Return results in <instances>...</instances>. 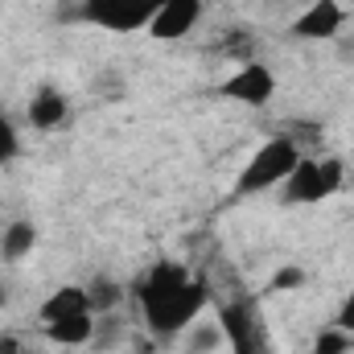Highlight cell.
Here are the masks:
<instances>
[{
    "label": "cell",
    "instance_id": "obj_1",
    "mask_svg": "<svg viewBox=\"0 0 354 354\" xmlns=\"http://www.w3.org/2000/svg\"><path fill=\"white\" fill-rule=\"evenodd\" d=\"M136 297H140L145 326L157 338H177V334H185L202 317V309L210 301V284L202 276H194L185 264L165 260V264L149 268L140 276Z\"/></svg>",
    "mask_w": 354,
    "mask_h": 354
},
{
    "label": "cell",
    "instance_id": "obj_2",
    "mask_svg": "<svg viewBox=\"0 0 354 354\" xmlns=\"http://www.w3.org/2000/svg\"><path fill=\"white\" fill-rule=\"evenodd\" d=\"M297 161H301L297 140L272 136V140H264V145L256 149V157L243 165V174L235 181V194H239V198H252V194H264L272 185H284V177L297 169Z\"/></svg>",
    "mask_w": 354,
    "mask_h": 354
},
{
    "label": "cell",
    "instance_id": "obj_3",
    "mask_svg": "<svg viewBox=\"0 0 354 354\" xmlns=\"http://www.w3.org/2000/svg\"><path fill=\"white\" fill-rule=\"evenodd\" d=\"M218 326L227 334L231 354H276L272 334H268V322L256 301H231V305H223L218 309Z\"/></svg>",
    "mask_w": 354,
    "mask_h": 354
},
{
    "label": "cell",
    "instance_id": "obj_4",
    "mask_svg": "<svg viewBox=\"0 0 354 354\" xmlns=\"http://www.w3.org/2000/svg\"><path fill=\"white\" fill-rule=\"evenodd\" d=\"M342 189V161H313L301 157L297 169L284 177V202L288 206H313Z\"/></svg>",
    "mask_w": 354,
    "mask_h": 354
},
{
    "label": "cell",
    "instance_id": "obj_5",
    "mask_svg": "<svg viewBox=\"0 0 354 354\" xmlns=\"http://www.w3.org/2000/svg\"><path fill=\"white\" fill-rule=\"evenodd\" d=\"M161 4L165 0H83L79 17L111 33H132V29H149Z\"/></svg>",
    "mask_w": 354,
    "mask_h": 354
},
{
    "label": "cell",
    "instance_id": "obj_6",
    "mask_svg": "<svg viewBox=\"0 0 354 354\" xmlns=\"http://www.w3.org/2000/svg\"><path fill=\"white\" fill-rule=\"evenodd\" d=\"M223 99H235V103H248V107H264L268 99L276 95V79L264 62H243L231 79H223L218 87Z\"/></svg>",
    "mask_w": 354,
    "mask_h": 354
},
{
    "label": "cell",
    "instance_id": "obj_7",
    "mask_svg": "<svg viewBox=\"0 0 354 354\" xmlns=\"http://www.w3.org/2000/svg\"><path fill=\"white\" fill-rule=\"evenodd\" d=\"M346 25V12L338 0H309V8L292 21V37L301 41H334Z\"/></svg>",
    "mask_w": 354,
    "mask_h": 354
},
{
    "label": "cell",
    "instance_id": "obj_8",
    "mask_svg": "<svg viewBox=\"0 0 354 354\" xmlns=\"http://www.w3.org/2000/svg\"><path fill=\"white\" fill-rule=\"evenodd\" d=\"M198 17H202V0H165L157 8V17L149 21V33L157 41H181V37H189Z\"/></svg>",
    "mask_w": 354,
    "mask_h": 354
},
{
    "label": "cell",
    "instance_id": "obj_9",
    "mask_svg": "<svg viewBox=\"0 0 354 354\" xmlns=\"http://www.w3.org/2000/svg\"><path fill=\"white\" fill-rule=\"evenodd\" d=\"M25 115H29V124H33V128L50 132V128L66 124V115H71V103H66V95H62L58 87H41L33 99H29Z\"/></svg>",
    "mask_w": 354,
    "mask_h": 354
},
{
    "label": "cell",
    "instance_id": "obj_10",
    "mask_svg": "<svg viewBox=\"0 0 354 354\" xmlns=\"http://www.w3.org/2000/svg\"><path fill=\"white\" fill-rule=\"evenodd\" d=\"M75 313H95L87 288H79V284H62L58 292H50L41 301V326L46 322H58V317H75Z\"/></svg>",
    "mask_w": 354,
    "mask_h": 354
},
{
    "label": "cell",
    "instance_id": "obj_11",
    "mask_svg": "<svg viewBox=\"0 0 354 354\" xmlns=\"http://www.w3.org/2000/svg\"><path fill=\"white\" fill-rule=\"evenodd\" d=\"M46 334L58 346H87L91 338H95V313H75V317L46 322Z\"/></svg>",
    "mask_w": 354,
    "mask_h": 354
},
{
    "label": "cell",
    "instance_id": "obj_12",
    "mask_svg": "<svg viewBox=\"0 0 354 354\" xmlns=\"http://www.w3.org/2000/svg\"><path fill=\"white\" fill-rule=\"evenodd\" d=\"M33 248H37V227H33V223L17 218V223L4 227V235H0V260L17 264V260H25Z\"/></svg>",
    "mask_w": 354,
    "mask_h": 354
},
{
    "label": "cell",
    "instance_id": "obj_13",
    "mask_svg": "<svg viewBox=\"0 0 354 354\" xmlns=\"http://www.w3.org/2000/svg\"><path fill=\"white\" fill-rule=\"evenodd\" d=\"M227 346V334H223V326H218V317L210 322V317H198L189 330H185V351L189 354H218Z\"/></svg>",
    "mask_w": 354,
    "mask_h": 354
},
{
    "label": "cell",
    "instance_id": "obj_14",
    "mask_svg": "<svg viewBox=\"0 0 354 354\" xmlns=\"http://www.w3.org/2000/svg\"><path fill=\"white\" fill-rule=\"evenodd\" d=\"M87 297H91V309H95V317L99 313H111V309H120V301H124V288L115 284V280H107V276H95L87 284Z\"/></svg>",
    "mask_w": 354,
    "mask_h": 354
},
{
    "label": "cell",
    "instance_id": "obj_15",
    "mask_svg": "<svg viewBox=\"0 0 354 354\" xmlns=\"http://www.w3.org/2000/svg\"><path fill=\"white\" fill-rule=\"evenodd\" d=\"M354 342L346 330H338V326H330V330H322L317 338H313V354H351Z\"/></svg>",
    "mask_w": 354,
    "mask_h": 354
},
{
    "label": "cell",
    "instance_id": "obj_16",
    "mask_svg": "<svg viewBox=\"0 0 354 354\" xmlns=\"http://www.w3.org/2000/svg\"><path fill=\"white\" fill-rule=\"evenodd\" d=\"M17 153H21V136H17V124H12V120L0 111V165H4V161H12Z\"/></svg>",
    "mask_w": 354,
    "mask_h": 354
},
{
    "label": "cell",
    "instance_id": "obj_17",
    "mask_svg": "<svg viewBox=\"0 0 354 354\" xmlns=\"http://www.w3.org/2000/svg\"><path fill=\"white\" fill-rule=\"evenodd\" d=\"M301 284H305V272H301V268H280V272H276V276H272V292H288V288H301Z\"/></svg>",
    "mask_w": 354,
    "mask_h": 354
},
{
    "label": "cell",
    "instance_id": "obj_18",
    "mask_svg": "<svg viewBox=\"0 0 354 354\" xmlns=\"http://www.w3.org/2000/svg\"><path fill=\"white\" fill-rule=\"evenodd\" d=\"M338 330H346V334H354V292L342 301V309H338V322H334Z\"/></svg>",
    "mask_w": 354,
    "mask_h": 354
},
{
    "label": "cell",
    "instance_id": "obj_19",
    "mask_svg": "<svg viewBox=\"0 0 354 354\" xmlns=\"http://www.w3.org/2000/svg\"><path fill=\"white\" fill-rule=\"evenodd\" d=\"M0 354H25L21 338H12V334H0Z\"/></svg>",
    "mask_w": 354,
    "mask_h": 354
},
{
    "label": "cell",
    "instance_id": "obj_20",
    "mask_svg": "<svg viewBox=\"0 0 354 354\" xmlns=\"http://www.w3.org/2000/svg\"><path fill=\"white\" fill-rule=\"evenodd\" d=\"M8 297H12V288H8V280H4V276H0V309H4V305H8Z\"/></svg>",
    "mask_w": 354,
    "mask_h": 354
},
{
    "label": "cell",
    "instance_id": "obj_21",
    "mask_svg": "<svg viewBox=\"0 0 354 354\" xmlns=\"http://www.w3.org/2000/svg\"><path fill=\"white\" fill-rule=\"evenodd\" d=\"M25 354H33V351H25Z\"/></svg>",
    "mask_w": 354,
    "mask_h": 354
},
{
    "label": "cell",
    "instance_id": "obj_22",
    "mask_svg": "<svg viewBox=\"0 0 354 354\" xmlns=\"http://www.w3.org/2000/svg\"><path fill=\"white\" fill-rule=\"evenodd\" d=\"M351 354H354V351H351Z\"/></svg>",
    "mask_w": 354,
    "mask_h": 354
}]
</instances>
